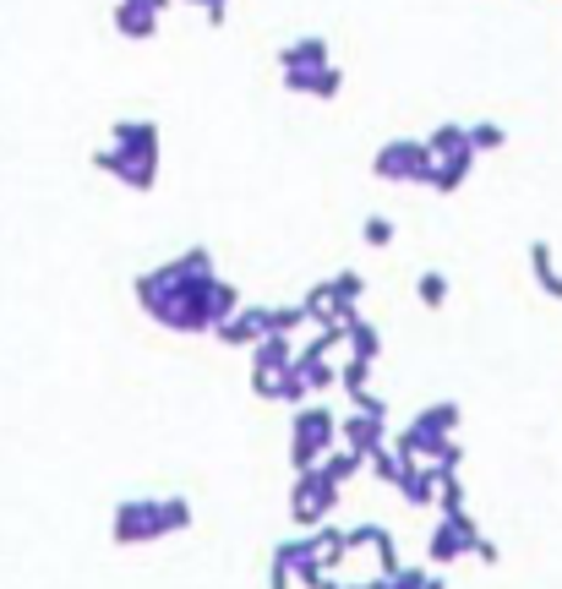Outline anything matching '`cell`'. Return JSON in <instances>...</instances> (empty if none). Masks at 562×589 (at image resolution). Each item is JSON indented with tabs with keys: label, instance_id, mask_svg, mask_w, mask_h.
Segmentation results:
<instances>
[{
	"label": "cell",
	"instance_id": "obj_17",
	"mask_svg": "<svg viewBox=\"0 0 562 589\" xmlns=\"http://www.w3.org/2000/svg\"><path fill=\"white\" fill-rule=\"evenodd\" d=\"M410 464H415V458H410V453H399L393 442H382V447H377V453L366 458V469H371V475H377L382 486H393V491H399V480L410 475Z\"/></svg>",
	"mask_w": 562,
	"mask_h": 589
},
{
	"label": "cell",
	"instance_id": "obj_13",
	"mask_svg": "<svg viewBox=\"0 0 562 589\" xmlns=\"http://www.w3.org/2000/svg\"><path fill=\"white\" fill-rule=\"evenodd\" d=\"M529 279L546 300H562V268H557V251L551 241H529Z\"/></svg>",
	"mask_w": 562,
	"mask_h": 589
},
{
	"label": "cell",
	"instance_id": "obj_23",
	"mask_svg": "<svg viewBox=\"0 0 562 589\" xmlns=\"http://www.w3.org/2000/svg\"><path fill=\"white\" fill-rule=\"evenodd\" d=\"M361 241H366L371 251H388V246L399 241V224H393L388 213H366V219H361Z\"/></svg>",
	"mask_w": 562,
	"mask_h": 589
},
{
	"label": "cell",
	"instance_id": "obj_12",
	"mask_svg": "<svg viewBox=\"0 0 562 589\" xmlns=\"http://www.w3.org/2000/svg\"><path fill=\"white\" fill-rule=\"evenodd\" d=\"M382 442H388V420L361 415V409H344V415H339V447H350V453L371 458Z\"/></svg>",
	"mask_w": 562,
	"mask_h": 589
},
{
	"label": "cell",
	"instance_id": "obj_4",
	"mask_svg": "<svg viewBox=\"0 0 562 589\" xmlns=\"http://www.w3.org/2000/svg\"><path fill=\"white\" fill-rule=\"evenodd\" d=\"M459 404L453 398H442V404H431V409H420L404 431H399V453H410L415 464H437V469H459V442H453V431H459Z\"/></svg>",
	"mask_w": 562,
	"mask_h": 589
},
{
	"label": "cell",
	"instance_id": "obj_16",
	"mask_svg": "<svg viewBox=\"0 0 562 589\" xmlns=\"http://www.w3.org/2000/svg\"><path fill=\"white\" fill-rule=\"evenodd\" d=\"M469 175H475V154H469V148L453 154V159H437V164H431V192H437V197H453Z\"/></svg>",
	"mask_w": 562,
	"mask_h": 589
},
{
	"label": "cell",
	"instance_id": "obj_7",
	"mask_svg": "<svg viewBox=\"0 0 562 589\" xmlns=\"http://www.w3.org/2000/svg\"><path fill=\"white\" fill-rule=\"evenodd\" d=\"M371 175L388 186H431V154L426 137H393L371 154Z\"/></svg>",
	"mask_w": 562,
	"mask_h": 589
},
{
	"label": "cell",
	"instance_id": "obj_24",
	"mask_svg": "<svg viewBox=\"0 0 562 589\" xmlns=\"http://www.w3.org/2000/svg\"><path fill=\"white\" fill-rule=\"evenodd\" d=\"M366 382H371V360L344 355V366H339V393H344V398H361V393H366Z\"/></svg>",
	"mask_w": 562,
	"mask_h": 589
},
{
	"label": "cell",
	"instance_id": "obj_10",
	"mask_svg": "<svg viewBox=\"0 0 562 589\" xmlns=\"http://www.w3.org/2000/svg\"><path fill=\"white\" fill-rule=\"evenodd\" d=\"M480 540H486V529L475 524V513L437 518V524H431V540H426V562H431V567H453V562L475 556Z\"/></svg>",
	"mask_w": 562,
	"mask_h": 589
},
{
	"label": "cell",
	"instance_id": "obj_14",
	"mask_svg": "<svg viewBox=\"0 0 562 589\" xmlns=\"http://www.w3.org/2000/svg\"><path fill=\"white\" fill-rule=\"evenodd\" d=\"M437 480H442V469H437V464H410V475L399 480L404 507H437Z\"/></svg>",
	"mask_w": 562,
	"mask_h": 589
},
{
	"label": "cell",
	"instance_id": "obj_22",
	"mask_svg": "<svg viewBox=\"0 0 562 589\" xmlns=\"http://www.w3.org/2000/svg\"><path fill=\"white\" fill-rule=\"evenodd\" d=\"M306 322H311V317H306L301 300H295V306H268V333H273V339H295Z\"/></svg>",
	"mask_w": 562,
	"mask_h": 589
},
{
	"label": "cell",
	"instance_id": "obj_1",
	"mask_svg": "<svg viewBox=\"0 0 562 589\" xmlns=\"http://www.w3.org/2000/svg\"><path fill=\"white\" fill-rule=\"evenodd\" d=\"M132 295L170 333H213L241 306V290L230 279H219V262L208 246H186L175 262L137 273Z\"/></svg>",
	"mask_w": 562,
	"mask_h": 589
},
{
	"label": "cell",
	"instance_id": "obj_9",
	"mask_svg": "<svg viewBox=\"0 0 562 589\" xmlns=\"http://www.w3.org/2000/svg\"><path fill=\"white\" fill-rule=\"evenodd\" d=\"M361 295H366V279L355 273V268H344V273H333V279H322L317 290H306V317L311 322H339V317H350V311H361Z\"/></svg>",
	"mask_w": 562,
	"mask_h": 589
},
{
	"label": "cell",
	"instance_id": "obj_18",
	"mask_svg": "<svg viewBox=\"0 0 562 589\" xmlns=\"http://www.w3.org/2000/svg\"><path fill=\"white\" fill-rule=\"evenodd\" d=\"M448 295H453V279H448L442 268H420V273H415V300H420L426 311H442Z\"/></svg>",
	"mask_w": 562,
	"mask_h": 589
},
{
	"label": "cell",
	"instance_id": "obj_6",
	"mask_svg": "<svg viewBox=\"0 0 562 589\" xmlns=\"http://www.w3.org/2000/svg\"><path fill=\"white\" fill-rule=\"evenodd\" d=\"M339 447V409H328V404H301L295 409V420H290V469L301 475V469H317L328 453Z\"/></svg>",
	"mask_w": 562,
	"mask_h": 589
},
{
	"label": "cell",
	"instance_id": "obj_15",
	"mask_svg": "<svg viewBox=\"0 0 562 589\" xmlns=\"http://www.w3.org/2000/svg\"><path fill=\"white\" fill-rule=\"evenodd\" d=\"M344 322V349L355 355V360H371L377 366V355H382V333L361 317V311H350V317H339Z\"/></svg>",
	"mask_w": 562,
	"mask_h": 589
},
{
	"label": "cell",
	"instance_id": "obj_19",
	"mask_svg": "<svg viewBox=\"0 0 562 589\" xmlns=\"http://www.w3.org/2000/svg\"><path fill=\"white\" fill-rule=\"evenodd\" d=\"M115 28H121L126 39H154L159 17H154L148 7H137V0H121V7H115Z\"/></svg>",
	"mask_w": 562,
	"mask_h": 589
},
{
	"label": "cell",
	"instance_id": "obj_8",
	"mask_svg": "<svg viewBox=\"0 0 562 589\" xmlns=\"http://www.w3.org/2000/svg\"><path fill=\"white\" fill-rule=\"evenodd\" d=\"M339 507V486L322 475V469H301L295 486H290V518L295 529H322Z\"/></svg>",
	"mask_w": 562,
	"mask_h": 589
},
{
	"label": "cell",
	"instance_id": "obj_2",
	"mask_svg": "<svg viewBox=\"0 0 562 589\" xmlns=\"http://www.w3.org/2000/svg\"><path fill=\"white\" fill-rule=\"evenodd\" d=\"M159 159H164V148H159V126L154 121H115L110 148L94 154V170L115 175L126 192H154Z\"/></svg>",
	"mask_w": 562,
	"mask_h": 589
},
{
	"label": "cell",
	"instance_id": "obj_11",
	"mask_svg": "<svg viewBox=\"0 0 562 589\" xmlns=\"http://www.w3.org/2000/svg\"><path fill=\"white\" fill-rule=\"evenodd\" d=\"M213 339L224 344V349H252L257 339H268V306H235L219 328H213Z\"/></svg>",
	"mask_w": 562,
	"mask_h": 589
},
{
	"label": "cell",
	"instance_id": "obj_25",
	"mask_svg": "<svg viewBox=\"0 0 562 589\" xmlns=\"http://www.w3.org/2000/svg\"><path fill=\"white\" fill-rule=\"evenodd\" d=\"M350 409H361V415H377V420H388V398H377L371 388H366L361 398H350Z\"/></svg>",
	"mask_w": 562,
	"mask_h": 589
},
{
	"label": "cell",
	"instance_id": "obj_20",
	"mask_svg": "<svg viewBox=\"0 0 562 589\" xmlns=\"http://www.w3.org/2000/svg\"><path fill=\"white\" fill-rule=\"evenodd\" d=\"M317 469H322V475H328V480H333V486L344 491V486H350V480H355V475L366 469V458H361V453H350V447H333V453H328V458H322Z\"/></svg>",
	"mask_w": 562,
	"mask_h": 589
},
{
	"label": "cell",
	"instance_id": "obj_26",
	"mask_svg": "<svg viewBox=\"0 0 562 589\" xmlns=\"http://www.w3.org/2000/svg\"><path fill=\"white\" fill-rule=\"evenodd\" d=\"M475 562H486V567H497V562H502V551H497V540H480V545H475Z\"/></svg>",
	"mask_w": 562,
	"mask_h": 589
},
{
	"label": "cell",
	"instance_id": "obj_27",
	"mask_svg": "<svg viewBox=\"0 0 562 589\" xmlns=\"http://www.w3.org/2000/svg\"><path fill=\"white\" fill-rule=\"evenodd\" d=\"M426 589H448V578H442V573H431V584H426Z\"/></svg>",
	"mask_w": 562,
	"mask_h": 589
},
{
	"label": "cell",
	"instance_id": "obj_5",
	"mask_svg": "<svg viewBox=\"0 0 562 589\" xmlns=\"http://www.w3.org/2000/svg\"><path fill=\"white\" fill-rule=\"evenodd\" d=\"M279 77H284L290 94H306V99H339V88H344V72L328 61V39L284 45L279 50Z\"/></svg>",
	"mask_w": 562,
	"mask_h": 589
},
{
	"label": "cell",
	"instance_id": "obj_3",
	"mask_svg": "<svg viewBox=\"0 0 562 589\" xmlns=\"http://www.w3.org/2000/svg\"><path fill=\"white\" fill-rule=\"evenodd\" d=\"M192 502L186 496H126L110 518V540L115 545H148L164 535H186L192 529Z\"/></svg>",
	"mask_w": 562,
	"mask_h": 589
},
{
	"label": "cell",
	"instance_id": "obj_21",
	"mask_svg": "<svg viewBox=\"0 0 562 589\" xmlns=\"http://www.w3.org/2000/svg\"><path fill=\"white\" fill-rule=\"evenodd\" d=\"M464 137H469V154H475V159H480V154L508 148V132H502L497 121H469V126H464Z\"/></svg>",
	"mask_w": 562,
	"mask_h": 589
}]
</instances>
